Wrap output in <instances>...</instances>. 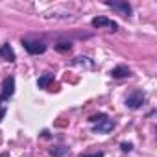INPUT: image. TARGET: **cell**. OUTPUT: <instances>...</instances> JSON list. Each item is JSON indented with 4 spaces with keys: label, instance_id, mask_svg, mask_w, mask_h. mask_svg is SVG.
<instances>
[{
    "label": "cell",
    "instance_id": "8",
    "mask_svg": "<svg viewBox=\"0 0 157 157\" xmlns=\"http://www.w3.org/2000/svg\"><path fill=\"white\" fill-rule=\"evenodd\" d=\"M111 76H113V78H128V76H131V70H129L128 67L120 65V67H115V68L111 70Z\"/></svg>",
    "mask_w": 157,
    "mask_h": 157
},
{
    "label": "cell",
    "instance_id": "14",
    "mask_svg": "<svg viewBox=\"0 0 157 157\" xmlns=\"http://www.w3.org/2000/svg\"><path fill=\"white\" fill-rule=\"evenodd\" d=\"M120 148H122L124 151H131V150H133V144H131V142H122Z\"/></svg>",
    "mask_w": 157,
    "mask_h": 157
},
{
    "label": "cell",
    "instance_id": "6",
    "mask_svg": "<svg viewBox=\"0 0 157 157\" xmlns=\"http://www.w3.org/2000/svg\"><path fill=\"white\" fill-rule=\"evenodd\" d=\"M113 128H115V122L111 118H104V120L96 122L94 133H109V131H113Z\"/></svg>",
    "mask_w": 157,
    "mask_h": 157
},
{
    "label": "cell",
    "instance_id": "1",
    "mask_svg": "<svg viewBox=\"0 0 157 157\" xmlns=\"http://www.w3.org/2000/svg\"><path fill=\"white\" fill-rule=\"evenodd\" d=\"M22 46L32 56H37V54H44L46 52V44L43 41H37V39H22Z\"/></svg>",
    "mask_w": 157,
    "mask_h": 157
},
{
    "label": "cell",
    "instance_id": "5",
    "mask_svg": "<svg viewBox=\"0 0 157 157\" xmlns=\"http://www.w3.org/2000/svg\"><path fill=\"white\" fill-rule=\"evenodd\" d=\"M93 26H94V28H109V30H113V32L118 28L117 22H113V21H109V19H105V17H94V19H93Z\"/></svg>",
    "mask_w": 157,
    "mask_h": 157
},
{
    "label": "cell",
    "instance_id": "9",
    "mask_svg": "<svg viewBox=\"0 0 157 157\" xmlns=\"http://www.w3.org/2000/svg\"><path fill=\"white\" fill-rule=\"evenodd\" d=\"M54 82V74H43L41 78H39V80H37V85H39V89H46L50 83Z\"/></svg>",
    "mask_w": 157,
    "mask_h": 157
},
{
    "label": "cell",
    "instance_id": "4",
    "mask_svg": "<svg viewBox=\"0 0 157 157\" xmlns=\"http://www.w3.org/2000/svg\"><path fill=\"white\" fill-rule=\"evenodd\" d=\"M105 6L107 8H113V10H117L120 15H124V17H129L131 15V6L128 4V2H105Z\"/></svg>",
    "mask_w": 157,
    "mask_h": 157
},
{
    "label": "cell",
    "instance_id": "16",
    "mask_svg": "<svg viewBox=\"0 0 157 157\" xmlns=\"http://www.w3.org/2000/svg\"><path fill=\"white\" fill-rule=\"evenodd\" d=\"M4 115H6V107H0V122H2V118H4Z\"/></svg>",
    "mask_w": 157,
    "mask_h": 157
},
{
    "label": "cell",
    "instance_id": "11",
    "mask_svg": "<svg viewBox=\"0 0 157 157\" xmlns=\"http://www.w3.org/2000/svg\"><path fill=\"white\" fill-rule=\"evenodd\" d=\"M56 50H59V52H67V50H70V43L61 41V43H57V44H56Z\"/></svg>",
    "mask_w": 157,
    "mask_h": 157
},
{
    "label": "cell",
    "instance_id": "13",
    "mask_svg": "<svg viewBox=\"0 0 157 157\" xmlns=\"http://www.w3.org/2000/svg\"><path fill=\"white\" fill-rule=\"evenodd\" d=\"M104 118H107V117H105V115H104V113H100V115H93V117H91V118H89V120H91V122H94V124H96V122H100V120H104Z\"/></svg>",
    "mask_w": 157,
    "mask_h": 157
},
{
    "label": "cell",
    "instance_id": "15",
    "mask_svg": "<svg viewBox=\"0 0 157 157\" xmlns=\"http://www.w3.org/2000/svg\"><path fill=\"white\" fill-rule=\"evenodd\" d=\"M82 157H104V151H96V153H83Z\"/></svg>",
    "mask_w": 157,
    "mask_h": 157
},
{
    "label": "cell",
    "instance_id": "12",
    "mask_svg": "<svg viewBox=\"0 0 157 157\" xmlns=\"http://www.w3.org/2000/svg\"><path fill=\"white\" fill-rule=\"evenodd\" d=\"M87 59H89V57L80 56V57H76V59H74V63H76V65H83V63H85V65H89V67H91L93 63H91V61H87Z\"/></svg>",
    "mask_w": 157,
    "mask_h": 157
},
{
    "label": "cell",
    "instance_id": "10",
    "mask_svg": "<svg viewBox=\"0 0 157 157\" xmlns=\"http://www.w3.org/2000/svg\"><path fill=\"white\" fill-rule=\"evenodd\" d=\"M67 153H68V148H65V146L50 148V155H52V157H63V155H67Z\"/></svg>",
    "mask_w": 157,
    "mask_h": 157
},
{
    "label": "cell",
    "instance_id": "7",
    "mask_svg": "<svg viewBox=\"0 0 157 157\" xmlns=\"http://www.w3.org/2000/svg\"><path fill=\"white\" fill-rule=\"evenodd\" d=\"M0 59H6V61H10V63L15 61V52H13V48L10 46V43H4L2 46H0Z\"/></svg>",
    "mask_w": 157,
    "mask_h": 157
},
{
    "label": "cell",
    "instance_id": "3",
    "mask_svg": "<svg viewBox=\"0 0 157 157\" xmlns=\"http://www.w3.org/2000/svg\"><path fill=\"white\" fill-rule=\"evenodd\" d=\"M13 93H15V78L10 76V78H6V80H4L2 93H0V100H2V102H8V100L13 96Z\"/></svg>",
    "mask_w": 157,
    "mask_h": 157
},
{
    "label": "cell",
    "instance_id": "2",
    "mask_svg": "<svg viewBox=\"0 0 157 157\" xmlns=\"http://www.w3.org/2000/svg\"><path fill=\"white\" fill-rule=\"evenodd\" d=\"M144 100H146V94H144L140 89H135V91L126 98V107H129V109H139V107H142Z\"/></svg>",
    "mask_w": 157,
    "mask_h": 157
}]
</instances>
